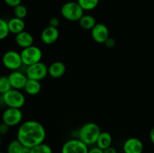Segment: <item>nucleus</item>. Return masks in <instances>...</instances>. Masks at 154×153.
Listing matches in <instances>:
<instances>
[{
  "label": "nucleus",
  "mask_w": 154,
  "mask_h": 153,
  "mask_svg": "<svg viewBox=\"0 0 154 153\" xmlns=\"http://www.w3.org/2000/svg\"><path fill=\"white\" fill-rule=\"evenodd\" d=\"M46 130L42 123L35 120H27L21 122L17 132V140L23 147L32 148L44 142Z\"/></svg>",
  "instance_id": "1"
},
{
  "label": "nucleus",
  "mask_w": 154,
  "mask_h": 153,
  "mask_svg": "<svg viewBox=\"0 0 154 153\" xmlns=\"http://www.w3.org/2000/svg\"><path fill=\"white\" fill-rule=\"evenodd\" d=\"M102 132L100 127L94 122H88L81 127L78 131V139L87 146L96 144L99 134Z\"/></svg>",
  "instance_id": "2"
},
{
  "label": "nucleus",
  "mask_w": 154,
  "mask_h": 153,
  "mask_svg": "<svg viewBox=\"0 0 154 153\" xmlns=\"http://www.w3.org/2000/svg\"><path fill=\"white\" fill-rule=\"evenodd\" d=\"M3 103L8 107L21 109L26 103L25 95L20 90L11 88L8 92L2 94Z\"/></svg>",
  "instance_id": "3"
},
{
  "label": "nucleus",
  "mask_w": 154,
  "mask_h": 153,
  "mask_svg": "<svg viewBox=\"0 0 154 153\" xmlns=\"http://www.w3.org/2000/svg\"><path fill=\"white\" fill-rule=\"evenodd\" d=\"M62 16L72 22H76L84 14V10L77 2H67L63 4L60 10Z\"/></svg>",
  "instance_id": "4"
},
{
  "label": "nucleus",
  "mask_w": 154,
  "mask_h": 153,
  "mask_svg": "<svg viewBox=\"0 0 154 153\" xmlns=\"http://www.w3.org/2000/svg\"><path fill=\"white\" fill-rule=\"evenodd\" d=\"M20 54L23 64L26 67L42 61V56H43L42 50L38 46L35 45H32L29 47L22 49Z\"/></svg>",
  "instance_id": "5"
},
{
  "label": "nucleus",
  "mask_w": 154,
  "mask_h": 153,
  "mask_svg": "<svg viewBox=\"0 0 154 153\" xmlns=\"http://www.w3.org/2000/svg\"><path fill=\"white\" fill-rule=\"evenodd\" d=\"M25 74L28 79L41 81L48 75V66L41 61L39 62L27 66Z\"/></svg>",
  "instance_id": "6"
},
{
  "label": "nucleus",
  "mask_w": 154,
  "mask_h": 153,
  "mask_svg": "<svg viewBox=\"0 0 154 153\" xmlns=\"http://www.w3.org/2000/svg\"><path fill=\"white\" fill-rule=\"evenodd\" d=\"M23 114L20 109L17 108L7 107L2 115V122L8 125L9 127H14L20 124L23 121Z\"/></svg>",
  "instance_id": "7"
},
{
  "label": "nucleus",
  "mask_w": 154,
  "mask_h": 153,
  "mask_svg": "<svg viewBox=\"0 0 154 153\" xmlns=\"http://www.w3.org/2000/svg\"><path fill=\"white\" fill-rule=\"evenodd\" d=\"M2 62L6 68L12 71L19 70L23 65L20 54L15 50H8L5 52Z\"/></svg>",
  "instance_id": "8"
},
{
  "label": "nucleus",
  "mask_w": 154,
  "mask_h": 153,
  "mask_svg": "<svg viewBox=\"0 0 154 153\" xmlns=\"http://www.w3.org/2000/svg\"><path fill=\"white\" fill-rule=\"evenodd\" d=\"M88 146L79 139H71L64 142L61 153H87Z\"/></svg>",
  "instance_id": "9"
},
{
  "label": "nucleus",
  "mask_w": 154,
  "mask_h": 153,
  "mask_svg": "<svg viewBox=\"0 0 154 153\" xmlns=\"http://www.w3.org/2000/svg\"><path fill=\"white\" fill-rule=\"evenodd\" d=\"M90 31L92 38L98 44H104L109 38V29L104 23L97 22Z\"/></svg>",
  "instance_id": "10"
},
{
  "label": "nucleus",
  "mask_w": 154,
  "mask_h": 153,
  "mask_svg": "<svg viewBox=\"0 0 154 153\" xmlns=\"http://www.w3.org/2000/svg\"><path fill=\"white\" fill-rule=\"evenodd\" d=\"M8 77L11 88L17 90L23 89L28 80L25 73H23L22 71H20L18 70L11 72Z\"/></svg>",
  "instance_id": "11"
},
{
  "label": "nucleus",
  "mask_w": 154,
  "mask_h": 153,
  "mask_svg": "<svg viewBox=\"0 0 154 153\" xmlns=\"http://www.w3.org/2000/svg\"><path fill=\"white\" fill-rule=\"evenodd\" d=\"M123 149L124 153H143L144 144L138 138L130 137L124 142Z\"/></svg>",
  "instance_id": "12"
},
{
  "label": "nucleus",
  "mask_w": 154,
  "mask_h": 153,
  "mask_svg": "<svg viewBox=\"0 0 154 153\" xmlns=\"http://www.w3.org/2000/svg\"><path fill=\"white\" fill-rule=\"evenodd\" d=\"M60 37L58 28H54L50 26L45 27L41 33V40L45 44L51 45L55 43Z\"/></svg>",
  "instance_id": "13"
},
{
  "label": "nucleus",
  "mask_w": 154,
  "mask_h": 153,
  "mask_svg": "<svg viewBox=\"0 0 154 153\" xmlns=\"http://www.w3.org/2000/svg\"><path fill=\"white\" fill-rule=\"evenodd\" d=\"M15 42L22 49L29 47L33 45L34 38L32 34L26 31H23L18 34H15Z\"/></svg>",
  "instance_id": "14"
},
{
  "label": "nucleus",
  "mask_w": 154,
  "mask_h": 153,
  "mask_svg": "<svg viewBox=\"0 0 154 153\" xmlns=\"http://www.w3.org/2000/svg\"><path fill=\"white\" fill-rule=\"evenodd\" d=\"M48 75L54 79H59L66 74V66L62 62L57 61L51 63L49 67H48Z\"/></svg>",
  "instance_id": "15"
},
{
  "label": "nucleus",
  "mask_w": 154,
  "mask_h": 153,
  "mask_svg": "<svg viewBox=\"0 0 154 153\" xmlns=\"http://www.w3.org/2000/svg\"><path fill=\"white\" fill-rule=\"evenodd\" d=\"M7 22L9 32L10 33L17 34L25 30L26 24L23 19H20V18L14 16V17H12L11 19H10Z\"/></svg>",
  "instance_id": "16"
},
{
  "label": "nucleus",
  "mask_w": 154,
  "mask_h": 153,
  "mask_svg": "<svg viewBox=\"0 0 154 153\" xmlns=\"http://www.w3.org/2000/svg\"><path fill=\"white\" fill-rule=\"evenodd\" d=\"M113 138L110 133L107 131H102L96 140V146L104 150L112 145Z\"/></svg>",
  "instance_id": "17"
},
{
  "label": "nucleus",
  "mask_w": 154,
  "mask_h": 153,
  "mask_svg": "<svg viewBox=\"0 0 154 153\" xmlns=\"http://www.w3.org/2000/svg\"><path fill=\"white\" fill-rule=\"evenodd\" d=\"M23 89L29 95H36L42 90V84H41L40 81L28 79L25 86H24Z\"/></svg>",
  "instance_id": "18"
},
{
  "label": "nucleus",
  "mask_w": 154,
  "mask_h": 153,
  "mask_svg": "<svg viewBox=\"0 0 154 153\" xmlns=\"http://www.w3.org/2000/svg\"><path fill=\"white\" fill-rule=\"evenodd\" d=\"M78 22L80 26L85 30H91L97 23L96 18L91 14H84Z\"/></svg>",
  "instance_id": "19"
},
{
  "label": "nucleus",
  "mask_w": 154,
  "mask_h": 153,
  "mask_svg": "<svg viewBox=\"0 0 154 153\" xmlns=\"http://www.w3.org/2000/svg\"><path fill=\"white\" fill-rule=\"evenodd\" d=\"M77 2L84 10H92L97 7L99 0H78Z\"/></svg>",
  "instance_id": "20"
},
{
  "label": "nucleus",
  "mask_w": 154,
  "mask_h": 153,
  "mask_svg": "<svg viewBox=\"0 0 154 153\" xmlns=\"http://www.w3.org/2000/svg\"><path fill=\"white\" fill-rule=\"evenodd\" d=\"M23 148V146L17 140H13L8 145L6 153H21Z\"/></svg>",
  "instance_id": "21"
},
{
  "label": "nucleus",
  "mask_w": 154,
  "mask_h": 153,
  "mask_svg": "<svg viewBox=\"0 0 154 153\" xmlns=\"http://www.w3.org/2000/svg\"><path fill=\"white\" fill-rule=\"evenodd\" d=\"M30 153H53V149L48 144L42 142L30 148Z\"/></svg>",
  "instance_id": "22"
},
{
  "label": "nucleus",
  "mask_w": 154,
  "mask_h": 153,
  "mask_svg": "<svg viewBox=\"0 0 154 153\" xmlns=\"http://www.w3.org/2000/svg\"><path fill=\"white\" fill-rule=\"evenodd\" d=\"M14 14L15 17L23 20L28 14L27 8L24 4H18L17 6L14 8Z\"/></svg>",
  "instance_id": "23"
},
{
  "label": "nucleus",
  "mask_w": 154,
  "mask_h": 153,
  "mask_svg": "<svg viewBox=\"0 0 154 153\" xmlns=\"http://www.w3.org/2000/svg\"><path fill=\"white\" fill-rule=\"evenodd\" d=\"M11 88L8 76H0V93L1 94L10 90Z\"/></svg>",
  "instance_id": "24"
},
{
  "label": "nucleus",
  "mask_w": 154,
  "mask_h": 153,
  "mask_svg": "<svg viewBox=\"0 0 154 153\" xmlns=\"http://www.w3.org/2000/svg\"><path fill=\"white\" fill-rule=\"evenodd\" d=\"M9 33L8 22L2 18H0V40L5 39L8 36Z\"/></svg>",
  "instance_id": "25"
},
{
  "label": "nucleus",
  "mask_w": 154,
  "mask_h": 153,
  "mask_svg": "<svg viewBox=\"0 0 154 153\" xmlns=\"http://www.w3.org/2000/svg\"><path fill=\"white\" fill-rule=\"evenodd\" d=\"M4 2H5V4L11 8H14L16 6H17L18 4H21V2L22 0H4Z\"/></svg>",
  "instance_id": "26"
},
{
  "label": "nucleus",
  "mask_w": 154,
  "mask_h": 153,
  "mask_svg": "<svg viewBox=\"0 0 154 153\" xmlns=\"http://www.w3.org/2000/svg\"><path fill=\"white\" fill-rule=\"evenodd\" d=\"M104 44L105 45V46H106V47L109 48V49L114 48L116 45L115 40H114V38H112L109 37L106 40H105V42L104 43Z\"/></svg>",
  "instance_id": "27"
},
{
  "label": "nucleus",
  "mask_w": 154,
  "mask_h": 153,
  "mask_svg": "<svg viewBox=\"0 0 154 153\" xmlns=\"http://www.w3.org/2000/svg\"><path fill=\"white\" fill-rule=\"evenodd\" d=\"M9 128H10V127L8 125L5 124L4 122H2L0 124V136L5 135L6 134H8V132L9 131Z\"/></svg>",
  "instance_id": "28"
},
{
  "label": "nucleus",
  "mask_w": 154,
  "mask_h": 153,
  "mask_svg": "<svg viewBox=\"0 0 154 153\" xmlns=\"http://www.w3.org/2000/svg\"><path fill=\"white\" fill-rule=\"evenodd\" d=\"M60 21L59 18L57 17H52L49 20V26L51 27H54V28H58L60 26Z\"/></svg>",
  "instance_id": "29"
},
{
  "label": "nucleus",
  "mask_w": 154,
  "mask_h": 153,
  "mask_svg": "<svg viewBox=\"0 0 154 153\" xmlns=\"http://www.w3.org/2000/svg\"><path fill=\"white\" fill-rule=\"evenodd\" d=\"M87 153H103V150L99 148V147L95 146L90 148V149L88 150V152Z\"/></svg>",
  "instance_id": "30"
},
{
  "label": "nucleus",
  "mask_w": 154,
  "mask_h": 153,
  "mask_svg": "<svg viewBox=\"0 0 154 153\" xmlns=\"http://www.w3.org/2000/svg\"><path fill=\"white\" fill-rule=\"evenodd\" d=\"M103 153H117V151L114 147H113L112 146H111L108 147L107 148L104 149Z\"/></svg>",
  "instance_id": "31"
},
{
  "label": "nucleus",
  "mask_w": 154,
  "mask_h": 153,
  "mask_svg": "<svg viewBox=\"0 0 154 153\" xmlns=\"http://www.w3.org/2000/svg\"><path fill=\"white\" fill-rule=\"evenodd\" d=\"M149 136H150V141H151L152 143H153L154 145V127L151 129V130H150V134H149Z\"/></svg>",
  "instance_id": "32"
},
{
  "label": "nucleus",
  "mask_w": 154,
  "mask_h": 153,
  "mask_svg": "<svg viewBox=\"0 0 154 153\" xmlns=\"http://www.w3.org/2000/svg\"><path fill=\"white\" fill-rule=\"evenodd\" d=\"M21 153H30V148H27V147H23Z\"/></svg>",
  "instance_id": "33"
},
{
  "label": "nucleus",
  "mask_w": 154,
  "mask_h": 153,
  "mask_svg": "<svg viewBox=\"0 0 154 153\" xmlns=\"http://www.w3.org/2000/svg\"><path fill=\"white\" fill-rule=\"evenodd\" d=\"M2 145V139H1V136H0V146Z\"/></svg>",
  "instance_id": "34"
},
{
  "label": "nucleus",
  "mask_w": 154,
  "mask_h": 153,
  "mask_svg": "<svg viewBox=\"0 0 154 153\" xmlns=\"http://www.w3.org/2000/svg\"><path fill=\"white\" fill-rule=\"evenodd\" d=\"M0 153H6V152H0Z\"/></svg>",
  "instance_id": "35"
},
{
  "label": "nucleus",
  "mask_w": 154,
  "mask_h": 153,
  "mask_svg": "<svg viewBox=\"0 0 154 153\" xmlns=\"http://www.w3.org/2000/svg\"><path fill=\"white\" fill-rule=\"evenodd\" d=\"M1 95H2V94H1V93H0V98H1Z\"/></svg>",
  "instance_id": "36"
},
{
  "label": "nucleus",
  "mask_w": 154,
  "mask_h": 153,
  "mask_svg": "<svg viewBox=\"0 0 154 153\" xmlns=\"http://www.w3.org/2000/svg\"><path fill=\"white\" fill-rule=\"evenodd\" d=\"M146 153H150V152H146Z\"/></svg>",
  "instance_id": "37"
},
{
  "label": "nucleus",
  "mask_w": 154,
  "mask_h": 153,
  "mask_svg": "<svg viewBox=\"0 0 154 153\" xmlns=\"http://www.w3.org/2000/svg\"><path fill=\"white\" fill-rule=\"evenodd\" d=\"M42 1H43V0H42Z\"/></svg>",
  "instance_id": "38"
}]
</instances>
